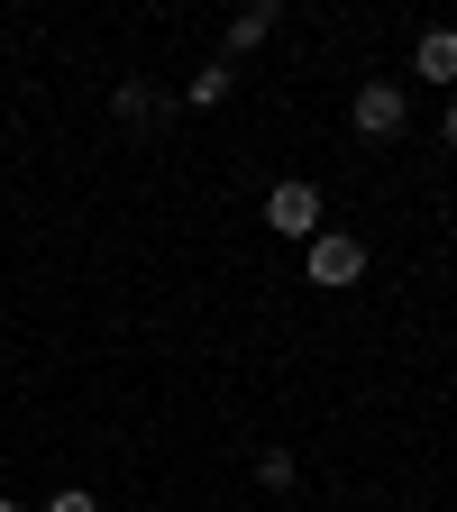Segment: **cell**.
Masks as SVG:
<instances>
[{
    "instance_id": "cell-1",
    "label": "cell",
    "mask_w": 457,
    "mask_h": 512,
    "mask_svg": "<svg viewBox=\"0 0 457 512\" xmlns=\"http://www.w3.org/2000/svg\"><path fill=\"white\" fill-rule=\"evenodd\" d=\"M266 229L311 247V238H320V183H275V192H266Z\"/></svg>"
},
{
    "instance_id": "cell-2",
    "label": "cell",
    "mask_w": 457,
    "mask_h": 512,
    "mask_svg": "<svg viewBox=\"0 0 457 512\" xmlns=\"http://www.w3.org/2000/svg\"><path fill=\"white\" fill-rule=\"evenodd\" d=\"M357 275H366V238L320 229V238H311V284H320V293H339V284H357Z\"/></svg>"
},
{
    "instance_id": "cell-3",
    "label": "cell",
    "mask_w": 457,
    "mask_h": 512,
    "mask_svg": "<svg viewBox=\"0 0 457 512\" xmlns=\"http://www.w3.org/2000/svg\"><path fill=\"white\" fill-rule=\"evenodd\" d=\"M348 119H357V138H403L412 101H403V83H366V92L348 101Z\"/></svg>"
},
{
    "instance_id": "cell-4",
    "label": "cell",
    "mask_w": 457,
    "mask_h": 512,
    "mask_svg": "<svg viewBox=\"0 0 457 512\" xmlns=\"http://www.w3.org/2000/svg\"><path fill=\"white\" fill-rule=\"evenodd\" d=\"M412 74H430V83H448V92H457V28H421Z\"/></svg>"
},
{
    "instance_id": "cell-5",
    "label": "cell",
    "mask_w": 457,
    "mask_h": 512,
    "mask_svg": "<svg viewBox=\"0 0 457 512\" xmlns=\"http://www.w3.org/2000/svg\"><path fill=\"white\" fill-rule=\"evenodd\" d=\"M275 19H284V0H247V10L229 19V55H247V46H266V37H275Z\"/></svg>"
},
{
    "instance_id": "cell-6",
    "label": "cell",
    "mask_w": 457,
    "mask_h": 512,
    "mask_svg": "<svg viewBox=\"0 0 457 512\" xmlns=\"http://www.w3.org/2000/svg\"><path fill=\"white\" fill-rule=\"evenodd\" d=\"M110 119H119V128H156V119H165V92L119 83V92H110Z\"/></svg>"
},
{
    "instance_id": "cell-7",
    "label": "cell",
    "mask_w": 457,
    "mask_h": 512,
    "mask_svg": "<svg viewBox=\"0 0 457 512\" xmlns=\"http://www.w3.org/2000/svg\"><path fill=\"white\" fill-rule=\"evenodd\" d=\"M229 92H238V74H229V55H220V64H202V74L183 83V101H192V110H220Z\"/></svg>"
},
{
    "instance_id": "cell-8",
    "label": "cell",
    "mask_w": 457,
    "mask_h": 512,
    "mask_svg": "<svg viewBox=\"0 0 457 512\" xmlns=\"http://www.w3.org/2000/svg\"><path fill=\"white\" fill-rule=\"evenodd\" d=\"M256 485L284 494V485H293V448H266V458H256Z\"/></svg>"
},
{
    "instance_id": "cell-9",
    "label": "cell",
    "mask_w": 457,
    "mask_h": 512,
    "mask_svg": "<svg viewBox=\"0 0 457 512\" xmlns=\"http://www.w3.org/2000/svg\"><path fill=\"white\" fill-rule=\"evenodd\" d=\"M46 512H101V503H92L83 485H64V494H46Z\"/></svg>"
},
{
    "instance_id": "cell-10",
    "label": "cell",
    "mask_w": 457,
    "mask_h": 512,
    "mask_svg": "<svg viewBox=\"0 0 457 512\" xmlns=\"http://www.w3.org/2000/svg\"><path fill=\"white\" fill-rule=\"evenodd\" d=\"M439 138H448V147H457V92H448V110H439Z\"/></svg>"
},
{
    "instance_id": "cell-11",
    "label": "cell",
    "mask_w": 457,
    "mask_h": 512,
    "mask_svg": "<svg viewBox=\"0 0 457 512\" xmlns=\"http://www.w3.org/2000/svg\"><path fill=\"white\" fill-rule=\"evenodd\" d=\"M0 512H19V503H10V494H0Z\"/></svg>"
}]
</instances>
